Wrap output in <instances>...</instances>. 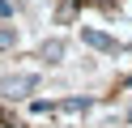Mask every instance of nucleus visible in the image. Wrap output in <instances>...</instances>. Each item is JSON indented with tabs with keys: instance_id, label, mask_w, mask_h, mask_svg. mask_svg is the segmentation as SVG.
Here are the masks:
<instances>
[{
	"instance_id": "1",
	"label": "nucleus",
	"mask_w": 132,
	"mask_h": 128,
	"mask_svg": "<svg viewBox=\"0 0 132 128\" xmlns=\"http://www.w3.org/2000/svg\"><path fill=\"white\" fill-rule=\"evenodd\" d=\"M34 85H38V77H34V73H9V77H0V98L17 102V98H26Z\"/></svg>"
},
{
	"instance_id": "2",
	"label": "nucleus",
	"mask_w": 132,
	"mask_h": 128,
	"mask_svg": "<svg viewBox=\"0 0 132 128\" xmlns=\"http://www.w3.org/2000/svg\"><path fill=\"white\" fill-rule=\"evenodd\" d=\"M81 39H85L89 47H98V51H119V43H115L111 34H102V30H85Z\"/></svg>"
},
{
	"instance_id": "3",
	"label": "nucleus",
	"mask_w": 132,
	"mask_h": 128,
	"mask_svg": "<svg viewBox=\"0 0 132 128\" xmlns=\"http://www.w3.org/2000/svg\"><path fill=\"white\" fill-rule=\"evenodd\" d=\"M38 60H47V64H60V60H64V43H60V39H47L43 47H38Z\"/></svg>"
},
{
	"instance_id": "4",
	"label": "nucleus",
	"mask_w": 132,
	"mask_h": 128,
	"mask_svg": "<svg viewBox=\"0 0 132 128\" xmlns=\"http://www.w3.org/2000/svg\"><path fill=\"white\" fill-rule=\"evenodd\" d=\"M85 107H89V98H68V102H60L55 111H64V115H81Z\"/></svg>"
},
{
	"instance_id": "5",
	"label": "nucleus",
	"mask_w": 132,
	"mask_h": 128,
	"mask_svg": "<svg viewBox=\"0 0 132 128\" xmlns=\"http://www.w3.org/2000/svg\"><path fill=\"white\" fill-rule=\"evenodd\" d=\"M13 43H17V30L13 26H0V51H9Z\"/></svg>"
},
{
	"instance_id": "6",
	"label": "nucleus",
	"mask_w": 132,
	"mask_h": 128,
	"mask_svg": "<svg viewBox=\"0 0 132 128\" xmlns=\"http://www.w3.org/2000/svg\"><path fill=\"white\" fill-rule=\"evenodd\" d=\"M128 124H132V102H128Z\"/></svg>"
}]
</instances>
